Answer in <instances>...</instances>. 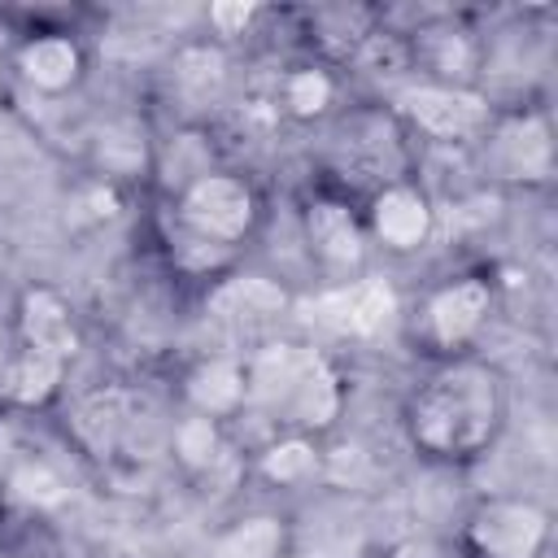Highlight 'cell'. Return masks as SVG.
<instances>
[{
	"label": "cell",
	"mask_w": 558,
	"mask_h": 558,
	"mask_svg": "<svg viewBox=\"0 0 558 558\" xmlns=\"http://www.w3.org/2000/svg\"><path fill=\"white\" fill-rule=\"evenodd\" d=\"M506 423V384L488 362L449 357L405 401V436L432 462L480 458Z\"/></svg>",
	"instance_id": "obj_1"
},
{
	"label": "cell",
	"mask_w": 558,
	"mask_h": 558,
	"mask_svg": "<svg viewBox=\"0 0 558 558\" xmlns=\"http://www.w3.org/2000/svg\"><path fill=\"white\" fill-rule=\"evenodd\" d=\"M244 405L275 414L288 432H323L340 414V375L331 362L305 344H266L244 362Z\"/></svg>",
	"instance_id": "obj_2"
},
{
	"label": "cell",
	"mask_w": 558,
	"mask_h": 558,
	"mask_svg": "<svg viewBox=\"0 0 558 558\" xmlns=\"http://www.w3.org/2000/svg\"><path fill=\"white\" fill-rule=\"evenodd\" d=\"M174 222L218 248H235L257 227V192L240 174L209 170L174 196Z\"/></svg>",
	"instance_id": "obj_3"
},
{
	"label": "cell",
	"mask_w": 558,
	"mask_h": 558,
	"mask_svg": "<svg viewBox=\"0 0 558 558\" xmlns=\"http://www.w3.org/2000/svg\"><path fill=\"white\" fill-rule=\"evenodd\" d=\"M545 549H549V514L527 497L480 501L466 519L471 558H545Z\"/></svg>",
	"instance_id": "obj_4"
},
{
	"label": "cell",
	"mask_w": 558,
	"mask_h": 558,
	"mask_svg": "<svg viewBox=\"0 0 558 558\" xmlns=\"http://www.w3.org/2000/svg\"><path fill=\"white\" fill-rule=\"evenodd\" d=\"M397 105L432 140H475L493 122L488 96L471 92L466 83H414L397 96Z\"/></svg>",
	"instance_id": "obj_5"
},
{
	"label": "cell",
	"mask_w": 558,
	"mask_h": 558,
	"mask_svg": "<svg viewBox=\"0 0 558 558\" xmlns=\"http://www.w3.org/2000/svg\"><path fill=\"white\" fill-rule=\"evenodd\" d=\"M488 170L510 183H545L554 174V131L545 113L523 109L488 122Z\"/></svg>",
	"instance_id": "obj_6"
},
{
	"label": "cell",
	"mask_w": 558,
	"mask_h": 558,
	"mask_svg": "<svg viewBox=\"0 0 558 558\" xmlns=\"http://www.w3.org/2000/svg\"><path fill=\"white\" fill-rule=\"evenodd\" d=\"M488 310H493L488 279H480V275L449 279L423 301V336H427V344L453 353L480 336V327L488 323Z\"/></svg>",
	"instance_id": "obj_7"
},
{
	"label": "cell",
	"mask_w": 558,
	"mask_h": 558,
	"mask_svg": "<svg viewBox=\"0 0 558 558\" xmlns=\"http://www.w3.org/2000/svg\"><path fill=\"white\" fill-rule=\"evenodd\" d=\"M432 227H436V209L414 183H384L371 196L366 231L375 235V244H384L392 253H414L427 244Z\"/></svg>",
	"instance_id": "obj_8"
},
{
	"label": "cell",
	"mask_w": 558,
	"mask_h": 558,
	"mask_svg": "<svg viewBox=\"0 0 558 558\" xmlns=\"http://www.w3.org/2000/svg\"><path fill=\"white\" fill-rule=\"evenodd\" d=\"M305 244L323 270L349 275L366 257V227L353 218V209L344 201L314 196L305 205Z\"/></svg>",
	"instance_id": "obj_9"
},
{
	"label": "cell",
	"mask_w": 558,
	"mask_h": 558,
	"mask_svg": "<svg viewBox=\"0 0 558 558\" xmlns=\"http://www.w3.org/2000/svg\"><path fill=\"white\" fill-rule=\"evenodd\" d=\"M314 318L340 336H375L392 323L397 296L384 279H344L340 288L323 292L314 305Z\"/></svg>",
	"instance_id": "obj_10"
},
{
	"label": "cell",
	"mask_w": 558,
	"mask_h": 558,
	"mask_svg": "<svg viewBox=\"0 0 558 558\" xmlns=\"http://www.w3.org/2000/svg\"><path fill=\"white\" fill-rule=\"evenodd\" d=\"M13 70L39 96H65V92L78 87V78L87 70V57H83L78 39H70L61 31H48V35H31V39L17 44Z\"/></svg>",
	"instance_id": "obj_11"
},
{
	"label": "cell",
	"mask_w": 558,
	"mask_h": 558,
	"mask_svg": "<svg viewBox=\"0 0 558 558\" xmlns=\"http://www.w3.org/2000/svg\"><path fill=\"white\" fill-rule=\"evenodd\" d=\"M17 344L70 362L78 353V327L70 305L52 288H26L17 301Z\"/></svg>",
	"instance_id": "obj_12"
},
{
	"label": "cell",
	"mask_w": 558,
	"mask_h": 558,
	"mask_svg": "<svg viewBox=\"0 0 558 558\" xmlns=\"http://www.w3.org/2000/svg\"><path fill=\"white\" fill-rule=\"evenodd\" d=\"M183 397H187L192 414H205V418H218V423L231 418L244 405V397H248V388H244V362L240 357H227V353L201 357L183 375Z\"/></svg>",
	"instance_id": "obj_13"
},
{
	"label": "cell",
	"mask_w": 558,
	"mask_h": 558,
	"mask_svg": "<svg viewBox=\"0 0 558 558\" xmlns=\"http://www.w3.org/2000/svg\"><path fill=\"white\" fill-rule=\"evenodd\" d=\"M61 375H65V362H61V357L17 344V353H13L9 366H4V392H9V401H17V405H44V401L57 392Z\"/></svg>",
	"instance_id": "obj_14"
},
{
	"label": "cell",
	"mask_w": 558,
	"mask_h": 558,
	"mask_svg": "<svg viewBox=\"0 0 558 558\" xmlns=\"http://www.w3.org/2000/svg\"><path fill=\"white\" fill-rule=\"evenodd\" d=\"M288 527L279 514H248L235 519L209 549V558H283Z\"/></svg>",
	"instance_id": "obj_15"
},
{
	"label": "cell",
	"mask_w": 558,
	"mask_h": 558,
	"mask_svg": "<svg viewBox=\"0 0 558 558\" xmlns=\"http://www.w3.org/2000/svg\"><path fill=\"white\" fill-rule=\"evenodd\" d=\"M257 471H262L270 484H279V488L305 484V480L318 471V449H314V440H310V436L288 432V436H279V440H270V445L262 449Z\"/></svg>",
	"instance_id": "obj_16"
},
{
	"label": "cell",
	"mask_w": 558,
	"mask_h": 558,
	"mask_svg": "<svg viewBox=\"0 0 558 558\" xmlns=\"http://www.w3.org/2000/svg\"><path fill=\"white\" fill-rule=\"evenodd\" d=\"M9 493L17 501L35 506V510H52V506L65 501L70 488H65V480H61V471L52 462H44V458H17L9 466Z\"/></svg>",
	"instance_id": "obj_17"
},
{
	"label": "cell",
	"mask_w": 558,
	"mask_h": 558,
	"mask_svg": "<svg viewBox=\"0 0 558 558\" xmlns=\"http://www.w3.org/2000/svg\"><path fill=\"white\" fill-rule=\"evenodd\" d=\"M283 105L292 118H323L336 105V78L323 65H296L283 74Z\"/></svg>",
	"instance_id": "obj_18"
},
{
	"label": "cell",
	"mask_w": 558,
	"mask_h": 558,
	"mask_svg": "<svg viewBox=\"0 0 558 558\" xmlns=\"http://www.w3.org/2000/svg\"><path fill=\"white\" fill-rule=\"evenodd\" d=\"M174 458L179 466H187L192 475L209 471L218 458H222V427L218 418H205V414H192L174 427Z\"/></svg>",
	"instance_id": "obj_19"
},
{
	"label": "cell",
	"mask_w": 558,
	"mask_h": 558,
	"mask_svg": "<svg viewBox=\"0 0 558 558\" xmlns=\"http://www.w3.org/2000/svg\"><path fill=\"white\" fill-rule=\"evenodd\" d=\"M222 78H227V61H222V52H218V48L196 44V48H183V52H179L174 83H179L187 96L205 100V96H214V92L222 87Z\"/></svg>",
	"instance_id": "obj_20"
},
{
	"label": "cell",
	"mask_w": 558,
	"mask_h": 558,
	"mask_svg": "<svg viewBox=\"0 0 558 558\" xmlns=\"http://www.w3.org/2000/svg\"><path fill=\"white\" fill-rule=\"evenodd\" d=\"M253 17H257V4H227V0H218V4H209V26H214V35H244L248 26H253Z\"/></svg>",
	"instance_id": "obj_21"
},
{
	"label": "cell",
	"mask_w": 558,
	"mask_h": 558,
	"mask_svg": "<svg viewBox=\"0 0 558 558\" xmlns=\"http://www.w3.org/2000/svg\"><path fill=\"white\" fill-rule=\"evenodd\" d=\"M384 558H458V554L436 541H405V545H392Z\"/></svg>",
	"instance_id": "obj_22"
},
{
	"label": "cell",
	"mask_w": 558,
	"mask_h": 558,
	"mask_svg": "<svg viewBox=\"0 0 558 558\" xmlns=\"http://www.w3.org/2000/svg\"><path fill=\"white\" fill-rule=\"evenodd\" d=\"M0 74H4V65H0Z\"/></svg>",
	"instance_id": "obj_23"
}]
</instances>
